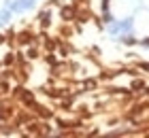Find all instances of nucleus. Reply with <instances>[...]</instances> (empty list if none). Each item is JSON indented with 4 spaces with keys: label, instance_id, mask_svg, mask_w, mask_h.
Returning a JSON list of instances; mask_svg holds the SVG:
<instances>
[{
    "label": "nucleus",
    "instance_id": "nucleus-7",
    "mask_svg": "<svg viewBox=\"0 0 149 138\" xmlns=\"http://www.w3.org/2000/svg\"><path fill=\"white\" fill-rule=\"evenodd\" d=\"M28 55H30V58H36L38 51H36V49H30V51H28Z\"/></svg>",
    "mask_w": 149,
    "mask_h": 138
},
{
    "label": "nucleus",
    "instance_id": "nucleus-2",
    "mask_svg": "<svg viewBox=\"0 0 149 138\" xmlns=\"http://www.w3.org/2000/svg\"><path fill=\"white\" fill-rule=\"evenodd\" d=\"M30 40H32V34H30V32L19 34V43H30Z\"/></svg>",
    "mask_w": 149,
    "mask_h": 138
},
{
    "label": "nucleus",
    "instance_id": "nucleus-8",
    "mask_svg": "<svg viewBox=\"0 0 149 138\" xmlns=\"http://www.w3.org/2000/svg\"><path fill=\"white\" fill-rule=\"evenodd\" d=\"M68 51H70V47H68V45H62V53L66 55V53H68Z\"/></svg>",
    "mask_w": 149,
    "mask_h": 138
},
{
    "label": "nucleus",
    "instance_id": "nucleus-6",
    "mask_svg": "<svg viewBox=\"0 0 149 138\" xmlns=\"http://www.w3.org/2000/svg\"><path fill=\"white\" fill-rule=\"evenodd\" d=\"M13 60H15V58H13V53H9V55H6V58H4V62H6V64H11Z\"/></svg>",
    "mask_w": 149,
    "mask_h": 138
},
{
    "label": "nucleus",
    "instance_id": "nucleus-5",
    "mask_svg": "<svg viewBox=\"0 0 149 138\" xmlns=\"http://www.w3.org/2000/svg\"><path fill=\"white\" fill-rule=\"evenodd\" d=\"M143 81H136V83H132V89H143Z\"/></svg>",
    "mask_w": 149,
    "mask_h": 138
},
{
    "label": "nucleus",
    "instance_id": "nucleus-3",
    "mask_svg": "<svg viewBox=\"0 0 149 138\" xmlns=\"http://www.w3.org/2000/svg\"><path fill=\"white\" fill-rule=\"evenodd\" d=\"M53 47H56L53 40H45V49H47V51H53Z\"/></svg>",
    "mask_w": 149,
    "mask_h": 138
},
{
    "label": "nucleus",
    "instance_id": "nucleus-4",
    "mask_svg": "<svg viewBox=\"0 0 149 138\" xmlns=\"http://www.w3.org/2000/svg\"><path fill=\"white\" fill-rule=\"evenodd\" d=\"M32 117L30 115H19V119H17V123H26V121H30Z\"/></svg>",
    "mask_w": 149,
    "mask_h": 138
},
{
    "label": "nucleus",
    "instance_id": "nucleus-1",
    "mask_svg": "<svg viewBox=\"0 0 149 138\" xmlns=\"http://www.w3.org/2000/svg\"><path fill=\"white\" fill-rule=\"evenodd\" d=\"M74 17V9L72 6H64L62 9V19H72Z\"/></svg>",
    "mask_w": 149,
    "mask_h": 138
}]
</instances>
